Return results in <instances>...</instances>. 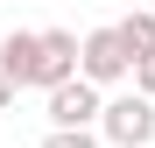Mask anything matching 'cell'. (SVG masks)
I'll return each instance as SVG.
<instances>
[{
    "instance_id": "6da1fadb",
    "label": "cell",
    "mask_w": 155,
    "mask_h": 148,
    "mask_svg": "<svg viewBox=\"0 0 155 148\" xmlns=\"http://www.w3.org/2000/svg\"><path fill=\"white\" fill-rule=\"evenodd\" d=\"M99 141H113V148H148V141H155V99H148V92L106 99V106H99Z\"/></svg>"
},
{
    "instance_id": "7a4b0ae2",
    "label": "cell",
    "mask_w": 155,
    "mask_h": 148,
    "mask_svg": "<svg viewBox=\"0 0 155 148\" xmlns=\"http://www.w3.org/2000/svg\"><path fill=\"white\" fill-rule=\"evenodd\" d=\"M127 71H134V57L120 49V28H92L85 42H78V78H92V85H120Z\"/></svg>"
},
{
    "instance_id": "3957f363",
    "label": "cell",
    "mask_w": 155,
    "mask_h": 148,
    "mask_svg": "<svg viewBox=\"0 0 155 148\" xmlns=\"http://www.w3.org/2000/svg\"><path fill=\"white\" fill-rule=\"evenodd\" d=\"M99 85L92 78H64V85H49V127H92L99 120Z\"/></svg>"
},
{
    "instance_id": "277c9868",
    "label": "cell",
    "mask_w": 155,
    "mask_h": 148,
    "mask_svg": "<svg viewBox=\"0 0 155 148\" xmlns=\"http://www.w3.org/2000/svg\"><path fill=\"white\" fill-rule=\"evenodd\" d=\"M64 78H78V35H71V28H42V57H35V85L49 92V85H64Z\"/></svg>"
},
{
    "instance_id": "5b68a950",
    "label": "cell",
    "mask_w": 155,
    "mask_h": 148,
    "mask_svg": "<svg viewBox=\"0 0 155 148\" xmlns=\"http://www.w3.org/2000/svg\"><path fill=\"white\" fill-rule=\"evenodd\" d=\"M35 57H42V35L28 28H14V35H0V71H7V85H35Z\"/></svg>"
},
{
    "instance_id": "8992f818",
    "label": "cell",
    "mask_w": 155,
    "mask_h": 148,
    "mask_svg": "<svg viewBox=\"0 0 155 148\" xmlns=\"http://www.w3.org/2000/svg\"><path fill=\"white\" fill-rule=\"evenodd\" d=\"M113 28H120V49H127L134 64L155 49V14H127V21H113Z\"/></svg>"
},
{
    "instance_id": "52a82bcc",
    "label": "cell",
    "mask_w": 155,
    "mask_h": 148,
    "mask_svg": "<svg viewBox=\"0 0 155 148\" xmlns=\"http://www.w3.org/2000/svg\"><path fill=\"white\" fill-rule=\"evenodd\" d=\"M42 148H99V134H92V127H49Z\"/></svg>"
},
{
    "instance_id": "ba28073f",
    "label": "cell",
    "mask_w": 155,
    "mask_h": 148,
    "mask_svg": "<svg viewBox=\"0 0 155 148\" xmlns=\"http://www.w3.org/2000/svg\"><path fill=\"white\" fill-rule=\"evenodd\" d=\"M134 92H148V99H155V49H148V57L134 64Z\"/></svg>"
},
{
    "instance_id": "9c48e42d",
    "label": "cell",
    "mask_w": 155,
    "mask_h": 148,
    "mask_svg": "<svg viewBox=\"0 0 155 148\" xmlns=\"http://www.w3.org/2000/svg\"><path fill=\"white\" fill-rule=\"evenodd\" d=\"M14 106V85H7V71H0V113H7Z\"/></svg>"
}]
</instances>
